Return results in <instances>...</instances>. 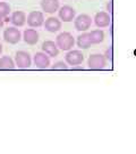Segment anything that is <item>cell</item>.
I'll use <instances>...</instances> for the list:
<instances>
[{"mask_svg":"<svg viewBox=\"0 0 136 154\" xmlns=\"http://www.w3.org/2000/svg\"><path fill=\"white\" fill-rule=\"evenodd\" d=\"M41 8L45 13L54 14L57 11H59V1L58 0H41Z\"/></svg>","mask_w":136,"mask_h":154,"instance_id":"12","label":"cell"},{"mask_svg":"<svg viewBox=\"0 0 136 154\" xmlns=\"http://www.w3.org/2000/svg\"><path fill=\"white\" fill-rule=\"evenodd\" d=\"M22 39V34H21V31L16 28H7L4 31V40L6 42L11 45H15L17 42H19Z\"/></svg>","mask_w":136,"mask_h":154,"instance_id":"4","label":"cell"},{"mask_svg":"<svg viewBox=\"0 0 136 154\" xmlns=\"http://www.w3.org/2000/svg\"><path fill=\"white\" fill-rule=\"evenodd\" d=\"M27 21V17H26V14L22 11H14L13 13V15L10 17V22L17 26V28H21L23 26Z\"/></svg>","mask_w":136,"mask_h":154,"instance_id":"14","label":"cell"},{"mask_svg":"<svg viewBox=\"0 0 136 154\" xmlns=\"http://www.w3.org/2000/svg\"><path fill=\"white\" fill-rule=\"evenodd\" d=\"M16 63L9 56H2L0 58V70H13L15 69Z\"/></svg>","mask_w":136,"mask_h":154,"instance_id":"18","label":"cell"},{"mask_svg":"<svg viewBox=\"0 0 136 154\" xmlns=\"http://www.w3.org/2000/svg\"><path fill=\"white\" fill-rule=\"evenodd\" d=\"M9 13H10V6L5 1H0V16L6 18L9 15Z\"/></svg>","mask_w":136,"mask_h":154,"instance_id":"19","label":"cell"},{"mask_svg":"<svg viewBox=\"0 0 136 154\" xmlns=\"http://www.w3.org/2000/svg\"><path fill=\"white\" fill-rule=\"evenodd\" d=\"M15 63L19 69H27L32 64V58L27 51H17L15 55Z\"/></svg>","mask_w":136,"mask_h":154,"instance_id":"7","label":"cell"},{"mask_svg":"<svg viewBox=\"0 0 136 154\" xmlns=\"http://www.w3.org/2000/svg\"><path fill=\"white\" fill-rule=\"evenodd\" d=\"M44 29L49 32H57L61 29V22H60V20L56 18V17H49L44 22Z\"/></svg>","mask_w":136,"mask_h":154,"instance_id":"15","label":"cell"},{"mask_svg":"<svg viewBox=\"0 0 136 154\" xmlns=\"http://www.w3.org/2000/svg\"><path fill=\"white\" fill-rule=\"evenodd\" d=\"M56 44L61 50H71L75 45V39L69 32H61L56 38Z\"/></svg>","mask_w":136,"mask_h":154,"instance_id":"1","label":"cell"},{"mask_svg":"<svg viewBox=\"0 0 136 154\" xmlns=\"http://www.w3.org/2000/svg\"><path fill=\"white\" fill-rule=\"evenodd\" d=\"M91 39H90V35L88 33H82L81 35L77 37V47L80 49H87L91 47Z\"/></svg>","mask_w":136,"mask_h":154,"instance_id":"16","label":"cell"},{"mask_svg":"<svg viewBox=\"0 0 136 154\" xmlns=\"http://www.w3.org/2000/svg\"><path fill=\"white\" fill-rule=\"evenodd\" d=\"M23 39L27 45H31V46L36 45V42L39 41L38 31L34 29H26L24 31V34H23Z\"/></svg>","mask_w":136,"mask_h":154,"instance_id":"13","label":"cell"},{"mask_svg":"<svg viewBox=\"0 0 136 154\" xmlns=\"http://www.w3.org/2000/svg\"><path fill=\"white\" fill-rule=\"evenodd\" d=\"M58 11H59V18L62 22H71L73 20H75L76 11L71 6H62V7H60Z\"/></svg>","mask_w":136,"mask_h":154,"instance_id":"8","label":"cell"},{"mask_svg":"<svg viewBox=\"0 0 136 154\" xmlns=\"http://www.w3.org/2000/svg\"><path fill=\"white\" fill-rule=\"evenodd\" d=\"M42 50L45 54H48L50 57H57L59 54V47L54 41L51 40H47L42 44Z\"/></svg>","mask_w":136,"mask_h":154,"instance_id":"11","label":"cell"},{"mask_svg":"<svg viewBox=\"0 0 136 154\" xmlns=\"http://www.w3.org/2000/svg\"><path fill=\"white\" fill-rule=\"evenodd\" d=\"M107 11H108V13L110 15L112 14V0H110L108 4H107Z\"/></svg>","mask_w":136,"mask_h":154,"instance_id":"22","label":"cell"},{"mask_svg":"<svg viewBox=\"0 0 136 154\" xmlns=\"http://www.w3.org/2000/svg\"><path fill=\"white\" fill-rule=\"evenodd\" d=\"M88 35H90L92 45L101 44L104 40V32L102 30H93V31L88 33Z\"/></svg>","mask_w":136,"mask_h":154,"instance_id":"17","label":"cell"},{"mask_svg":"<svg viewBox=\"0 0 136 154\" xmlns=\"http://www.w3.org/2000/svg\"><path fill=\"white\" fill-rule=\"evenodd\" d=\"M92 25V18L87 14H81L75 18L74 21V26L77 31H87Z\"/></svg>","mask_w":136,"mask_h":154,"instance_id":"3","label":"cell"},{"mask_svg":"<svg viewBox=\"0 0 136 154\" xmlns=\"http://www.w3.org/2000/svg\"><path fill=\"white\" fill-rule=\"evenodd\" d=\"M112 51H114V49H112V46H110L108 49L106 50V54H104V56H106V58H107L109 62H112V58H114V56H112Z\"/></svg>","mask_w":136,"mask_h":154,"instance_id":"21","label":"cell"},{"mask_svg":"<svg viewBox=\"0 0 136 154\" xmlns=\"http://www.w3.org/2000/svg\"><path fill=\"white\" fill-rule=\"evenodd\" d=\"M27 24L31 28H40L44 25V16L42 11H34L27 15Z\"/></svg>","mask_w":136,"mask_h":154,"instance_id":"6","label":"cell"},{"mask_svg":"<svg viewBox=\"0 0 136 154\" xmlns=\"http://www.w3.org/2000/svg\"><path fill=\"white\" fill-rule=\"evenodd\" d=\"M67 67H68V65L66 64L65 62H57L52 65L54 70H66Z\"/></svg>","mask_w":136,"mask_h":154,"instance_id":"20","label":"cell"},{"mask_svg":"<svg viewBox=\"0 0 136 154\" xmlns=\"http://www.w3.org/2000/svg\"><path fill=\"white\" fill-rule=\"evenodd\" d=\"M4 21H5V20H4V17L0 16V28H2V26H4Z\"/></svg>","mask_w":136,"mask_h":154,"instance_id":"23","label":"cell"},{"mask_svg":"<svg viewBox=\"0 0 136 154\" xmlns=\"http://www.w3.org/2000/svg\"><path fill=\"white\" fill-rule=\"evenodd\" d=\"M94 23L100 29L107 28V26H109L111 24L110 14L107 13V11H99V13L95 14V16H94Z\"/></svg>","mask_w":136,"mask_h":154,"instance_id":"9","label":"cell"},{"mask_svg":"<svg viewBox=\"0 0 136 154\" xmlns=\"http://www.w3.org/2000/svg\"><path fill=\"white\" fill-rule=\"evenodd\" d=\"M87 65L92 70H102L107 65V58L101 54H93L87 60Z\"/></svg>","mask_w":136,"mask_h":154,"instance_id":"2","label":"cell"},{"mask_svg":"<svg viewBox=\"0 0 136 154\" xmlns=\"http://www.w3.org/2000/svg\"><path fill=\"white\" fill-rule=\"evenodd\" d=\"M34 64L39 69H47L50 66V56L45 53H36L34 55Z\"/></svg>","mask_w":136,"mask_h":154,"instance_id":"10","label":"cell"},{"mask_svg":"<svg viewBox=\"0 0 136 154\" xmlns=\"http://www.w3.org/2000/svg\"><path fill=\"white\" fill-rule=\"evenodd\" d=\"M65 61L68 65L75 66L80 65L84 61V55L82 54L81 50H68V53L65 56Z\"/></svg>","mask_w":136,"mask_h":154,"instance_id":"5","label":"cell"},{"mask_svg":"<svg viewBox=\"0 0 136 154\" xmlns=\"http://www.w3.org/2000/svg\"><path fill=\"white\" fill-rule=\"evenodd\" d=\"M1 53H2V45L0 44V54H1Z\"/></svg>","mask_w":136,"mask_h":154,"instance_id":"24","label":"cell"}]
</instances>
